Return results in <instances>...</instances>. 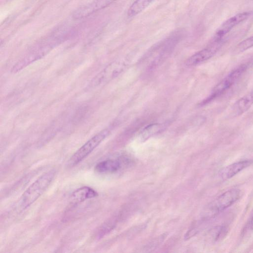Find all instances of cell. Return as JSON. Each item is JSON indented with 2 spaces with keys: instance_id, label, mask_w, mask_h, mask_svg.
Here are the masks:
<instances>
[{
  "instance_id": "cell-1",
  "label": "cell",
  "mask_w": 253,
  "mask_h": 253,
  "mask_svg": "<svg viewBox=\"0 0 253 253\" xmlns=\"http://www.w3.org/2000/svg\"><path fill=\"white\" fill-rule=\"evenodd\" d=\"M56 174L55 169H50L33 182L22 195L19 201L20 208L24 210L36 202L50 185Z\"/></svg>"
},
{
  "instance_id": "cell-2",
  "label": "cell",
  "mask_w": 253,
  "mask_h": 253,
  "mask_svg": "<svg viewBox=\"0 0 253 253\" xmlns=\"http://www.w3.org/2000/svg\"><path fill=\"white\" fill-rule=\"evenodd\" d=\"M110 133V130L105 128L87 140L83 144L67 162L68 167H73L86 158Z\"/></svg>"
},
{
  "instance_id": "cell-3",
  "label": "cell",
  "mask_w": 253,
  "mask_h": 253,
  "mask_svg": "<svg viewBox=\"0 0 253 253\" xmlns=\"http://www.w3.org/2000/svg\"><path fill=\"white\" fill-rule=\"evenodd\" d=\"M241 195V190L238 189L224 192L209 204L204 213V217H211L229 208L240 198Z\"/></svg>"
},
{
  "instance_id": "cell-4",
  "label": "cell",
  "mask_w": 253,
  "mask_h": 253,
  "mask_svg": "<svg viewBox=\"0 0 253 253\" xmlns=\"http://www.w3.org/2000/svg\"><path fill=\"white\" fill-rule=\"evenodd\" d=\"M247 69V65L243 64L233 70L213 87L203 104L209 103L225 93L239 80Z\"/></svg>"
},
{
  "instance_id": "cell-5",
  "label": "cell",
  "mask_w": 253,
  "mask_h": 253,
  "mask_svg": "<svg viewBox=\"0 0 253 253\" xmlns=\"http://www.w3.org/2000/svg\"><path fill=\"white\" fill-rule=\"evenodd\" d=\"M126 64L123 61L110 63L91 80L90 85L96 87L103 85L120 74L126 68Z\"/></svg>"
},
{
  "instance_id": "cell-6",
  "label": "cell",
  "mask_w": 253,
  "mask_h": 253,
  "mask_svg": "<svg viewBox=\"0 0 253 253\" xmlns=\"http://www.w3.org/2000/svg\"><path fill=\"white\" fill-rule=\"evenodd\" d=\"M223 43V41L212 40L207 47L197 52L186 61L188 66H194L200 64L211 58L219 50Z\"/></svg>"
},
{
  "instance_id": "cell-7",
  "label": "cell",
  "mask_w": 253,
  "mask_h": 253,
  "mask_svg": "<svg viewBox=\"0 0 253 253\" xmlns=\"http://www.w3.org/2000/svg\"><path fill=\"white\" fill-rule=\"evenodd\" d=\"M251 14L250 12H240L227 19L217 29L212 40L223 41L226 34L240 23L247 19Z\"/></svg>"
},
{
  "instance_id": "cell-8",
  "label": "cell",
  "mask_w": 253,
  "mask_h": 253,
  "mask_svg": "<svg viewBox=\"0 0 253 253\" xmlns=\"http://www.w3.org/2000/svg\"><path fill=\"white\" fill-rule=\"evenodd\" d=\"M117 0H92L87 4L78 8L74 13L76 19H81L90 15L105 8Z\"/></svg>"
},
{
  "instance_id": "cell-9",
  "label": "cell",
  "mask_w": 253,
  "mask_h": 253,
  "mask_svg": "<svg viewBox=\"0 0 253 253\" xmlns=\"http://www.w3.org/2000/svg\"><path fill=\"white\" fill-rule=\"evenodd\" d=\"M253 104V90L239 99L233 105L232 114L238 117L247 112Z\"/></svg>"
},
{
  "instance_id": "cell-10",
  "label": "cell",
  "mask_w": 253,
  "mask_h": 253,
  "mask_svg": "<svg viewBox=\"0 0 253 253\" xmlns=\"http://www.w3.org/2000/svg\"><path fill=\"white\" fill-rule=\"evenodd\" d=\"M251 163V161L244 160L233 163L220 170L219 177L222 180L230 179L249 166Z\"/></svg>"
},
{
  "instance_id": "cell-11",
  "label": "cell",
  "mask_w": 253,
  "mask_h": 253,
  "mask_svg": "<svg viewBox=\"0 0 253 253\" xmlns=\"http://www.w3.org/2000/svg\"><path fill=\"white\" fill-rule=\"evenodd\" d=\"M98 196L97 192L88 186H83L75 190L70 197L71 202L78 204Z\"/></svg>"
},
{
  "instance_id": "cell-12",
  "label": "cell",
  "mask_w": 253,
  "mask_h": 253,
  "mask_svg": "<svg viewBox=\"0 0 253 253\" xmlns=\"http://www.w3.org/2000/svg\"><path fill=\"white\" fill-rule=\"evenodd\" d=\"M120 168L119 161L114 159H107L97 163L94 167V170L99 173H110L116 172Z\"/></svg>"
},
{
  "instance_id": "cell-13",
  "label": "cell",
  "mask_w": 253,
  "mask_h": 253,
  "mask_svg": "<svg viewBox=\"0 0 253 253\" xmlns=\"http://www.w3.org/2000/svg\"><path fill=\"white\" fill-rule=\"evenodd\" d=\"M152 0H135L129 7L127 15L129 17H133L143 11Z\"/></svg>"
},
{
  "instance_id": "cell-14",
  "label": "cell",
  "mask_w": 253,
  "mask_h": 253,
  "mask_svg": "<svg viewBox=\"0 0 253 253\" xmlns=\"http://www.w3.org/2000/svg\"><path fill=\"white\" fill-rule=\"evenodd\" d=\"M164 126L161 124H153L145 127L140 134V139L145 141L156 134L159 133Z\"/></svg>"
},
{
  "instance_id": "cell-15",
  "label": "cell",
  "mask_w": 253,
  "mask_h": 253,
  "mask_svg": "<svg viewBox=\"0 0 253 253\" xmlns=\"http://www.w3.org/2000/svg\"><path fill=\"white\" fill-rule=\"evenodd\" d=\"M253 47V35L243 40L237 45L235 51L243 52Z\"/></svg>"
},
{
  "instance_id": "cell-16",
  "label": "cell",
  "mask_w": 253,
  "mask_h": 253,
  "mask_svg": "<svg viewBox=\"0 0 253 253\" xmlns=\"http://www.w3.org/2000/svg\"><path fill=\"white\" fill-rule=\"evenodd\" d=\"M250 227L252 230H253V212L251 215L250 220Z\"/></svg>"
},
{
  "instance_id": "cell-17",
  "label": "cell",
  "mask_w": 253,
  "mask_h": 253,
  "mask_svg": "<svg viewBox=\"0 0 253 253\" xmlns=\"http://www.w3.org/2000/svg\"></svg>"
}]
</instances>
